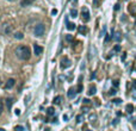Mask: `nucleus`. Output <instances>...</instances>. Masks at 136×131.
I'll list each match as a JSON object with an SVG mask.
<instances>
[{"mask_svg": "<svg viewBox=\"0 0 136 131\" xmlns=\"http://www.w3.org/2000/svg\"><path fill=\"white\" fill-rule=\"evenodd\" d=\"M16 56L19 60H22V61H26V60H29L30 58V56H31V53H30V49H29V46L26 45H19L17 46L16 49Z\"/></svg>", "mask_w": 136, "mask_h": 131, "instance_id": "1", "label": "nucleus"}, {"mask_svg": "<svg viewBox=\"0 0 136 131\" xmlns=\"http://www.w3.org/2000/svg\"><path fill=\"white\" fill-rule=\"evenodd\" d=\"M44 32H46V26H44L43 23L37 24L35 26V29H34V34H35L36 37H42L44 35Z\"/></svg>", "mask_w": 136, "mask_h": 131, "instance_id": "2", "label": "nucleus"}, {"mask_svg": "<svg viewBox=\"0 0 136 131\" xmlns=\"http://www.w3.org/2000/svg\"><path fill=\"white\" fill-rule=\"evenodd\" d=\"M12 30L13 29H12V26L10 24H3V26H1V34L3 35H6V36L10 35L12 32Z\"/></svg>", "mask_w": 136, "mask_h": 131, "instance_id": "3", "label": "nucleus"}, {"mask_svg": "<svg viewBox=\"0 0 136 131\" xmlns=\"http://www.w3.org/2000/svg\"><path fill=\"white\" fill-rule=\"evenodd\" d=\"M61 68L62 69H67V68H69L70 66H72V62H70V60L68 57H63L62 60H61Z\"/></svg>", "mask_w": 136, "mask_h": 131, "instance_id": "4", "label": "nucleus"}, {"mask_svg": "<svg viewBox=\"0 0 136 131\" xmlns=\"http://www.w3.org/2000/svg\"><path fill=\"white\" fill-rule=\"evenodd\" d=\"M81 15H82V22H88L89 20V11L87 7H84L81 11Z\"/></svg>", "mask_w": 136, "mask_h": 131, "instance_id": "5", "label": "nucleus"}, {"mask_svg": "<svg viewBox=\"0 0 136 131\" xmlns=\"http://www.w3.org/2000/svg\"><path fill=\"white\" fill-rule=\"evenodd\" d=\"M14 84H16V80L14 79H8L7 81H6V84H5V89H11L13 86H14Z\"/></svg>", "mask_w": 136, "mask_h": 131, "instance_id": "6", "label": "nucleus"}, {"mask_svg": "<svg viewBox=\"0 0 136 131\" xmlns=\"http://www.w3.org/2000/svg\"><path fill=\"white\" fill-rule=\"evenodd\" d=\"M34 53H35L36 56H39V55H42L43 48H42L41 45H38V44H35V45H34Z\"/></svg>", "mask_w": 136, "mask_h": 131, "instance_id": "7", "label": "nucleus"}, {"mask_svg": "<svg viewBox=\"0 0 136 131\" xmlns=\"http://www.w3.org/2000/svg\"><path fill=\"white\" fill-rule=\"evenodd\" d=\"M35 3V0H22V3H20V6H23V7H26V6H30L31 4Z\"/></svg>", "mask_w": 136, "mask_h": 131, "instance_id": "8", "label": "nucleus"}, {"mask_svg": "<svg viewBox=\"0 0 136 131\" xmlns=\"http://www.w3.org/2000/svg\"><path fill=\"white\" fill-rule=\"evenodd\" d=\"M5 104H6V107H7V110H11L12 105H13V99H12V98H7V99L5 100Z\"/></svg>", "mask_w": 136, "mask_h": 131, "instance_id": "9", "label": "nucleus"}, {"mask_svg": "<svg viewBox=\"0 0 136 131\" xmlns=\"http://www.w3.org/2000/svg\"><path fill=\"white\" fill-rule=\"evenodd\" d=\"M77 93H78V91H77L75 88H69V89H68V93H67V95L69 96V98H74Z\"/></svg>", "mask_w": 136, "mask_h": 131, "instance_id": "10", "label": "nucleus"}, {"mask_svg": "<svg viewBox=\"0 0 136 131\" xmlns=\"http://www.w3.org/2000/svg\"><path fill=\"white\" fill-rule=\"evenodd\" d=\"M134 110H135V107H134V105H131V104H128L125 106V111L128 112L129 114H131L132 112H134Z\"/></svg>", "mask_w": 136, "mask_h": 131, "instance_id": "11", "label": "nucleus"}, {"mask_svg": "<svg viewBox=\"0 0 136 131\" xmlns=\"http://www.w3.org/2000/svg\"><path fill=\"white\" fill-rule=\"evenodd\" d=\"M96 92H97V87H96L94 85H92L91 87H89V89H88V92L87 93H88V95H94Z\"/></svg>", "mask_w": 136, "mask_h": 131, "instance_id": "12", "label": "nucleus"}, {"mask_svg": "<svg viewBox=\"0 0 136 131\" xmlns=\"http://www.w3.org/2000/svg\"><path fill=\"white\" fill-rule=\"evenodd\" d=\"M75 27H77V25H75V24L74 23H67V29H68V30H75Z\"/></svg>", "mask_w": 136, "mask_h": 131, "instance_id": "13", "label": "nucleus"}, {"mask_svg": "<svg viewBox=\"0 0 136 131\" xmlns=\"http://www.w3.org/2000/svg\"><path fill=\"white\" fill-rule=\"evenodd\" d=\"M113 39H115L116 42H119L120 39H122V36H120L119 32H116V34L113 35Z\"/></svg>", "mask_w": 136, "mask_h": 131, "instance_id": "14", "label": "nucleus"}, {"mask_svg": "<svg viewBox=\"0 0 136 131\" xmlns=\"http://www.w3.org/2000/svg\"><path fill=\"white\" fill-rule=\"evenodd\" d=\"M129 11L131 12L132 14H136V5H134V4L130 5V6H129Z\"/></svg>", "mask_w": 136, "mask_h": 131, "instance_id": "15", "label": "nucleus"}, {"mask_svg": "<svg viewBox=\"0 0 136 131\" xmlns=\"http://www.w3.org/2000/svg\"><path fill=\"white\" fill-rule=\"evenodd\" d=\"M61 100H62V96L61 95H57V96H55L54 98V104H60L61 103Z\"/></svg>", "mask_w": 136, "mask_h": 131, "instance_id": "16", "label": "nucleus"}, {"mask_svg": "<svg viewBox=\"0 0 136 131\" xmlns=\"http://www.w3.org/2000/svg\"><path fill=\"white\" fill-rule=\"evenodd\" d=\"M14 38L16 39H23L24 35L22 34V32H16V34H14Z\"/></svg>", "mask_w": 136, "mask_h": 131, "instance_id": "17", "label": "nucleus"}, {"mask_svg": "<svg viewBox=\"0 0 136 131\" xmlns=\"http://www.w3.org/2000/svg\"><path fill=\"white\" fill-rule=\"evenodd\" d=\"M70 17H73V18L78 17V11H77L75 8H72V10H70Z\"/></svg>", "mask_w": 136, "mask_h": 131, "instance_id": "18", "label": "nucleus"}, {"mask_svg": "<svg viewBox=\"0 0 136 131\" xmlns=\"http://www.w3.org/2000/svg\"><path fill=\"white\" fill-rule=\"evenodd\" d=\"M47 114L48 116H53V114H54V107H48Z\"/></svg>", "mask_w": 136, "mask_h": 131, "instance_id": "19", "label": "nucleus"}, {"mask_svg": "<svg viewBox=\"0 0 136 131\" xmlns=\"http://www.w3.org/2000/svg\"><path fill=\"white\" fill-rule=\"evenodd\" d=\"M79 32H80V34H85V32H86V27L84 26V25H81V26L79 27Z\"/></svg>", "mask_w": 136, "mask_h": 131, "instance_id": "20", "label": "nucleus"}, {"mask_svg": "<svg viewBox=\"0 0 136 131\" xmlns=\"http://www.w3.org/2000/svg\"><path fill=\"white\" fill-rule=\"evenodd\" d=\"M73 39H74V37L72 35H67L66 36V41H67V42H72Z\"/></svg>", "mask_w": 136, "mask_h": 131, "instance_id": "21", "label": "nucleus"}, {"mask_svg": "<svg viewBox=\"0 0 136 131\" xmlns=\"http://www.w3.org/2000/svg\"><path fill=\"white\" fill-rule=\"evenodd\" d=\"M97 119V114H89V120L93 122V120Z\"/></svg>", "mask_w": 136, "mask_h": 131, "instance_id": "22", "label": "nucleus"}, {"mask_svg": "<svg viewBox=\"0 0 136 131\" xmlns=\"http://www.w3.org/2000/svg\"><path fill=\"white\" fill-rule=\"evenodd\" d=\"M3 111H4V104L0 101V116L3 114Z\"/></svg>", "mask_w": 136, "mask_h": 131, "instance_id": "23", "label": "nucleus"}, {"mask_svg": "<svg viewBox=\"0 0 136 131\" xmlns=\"http://www.w3.org/2000/svg\"><path fill=\"white\" fill-rule=\"evenodd\" d=\"M82 118H84V116H82V114H79V116L77 117V122H78V123H80V122L82 120Z\"/></svg>", "mask_w": 136, "mask_h": 131, "instance_id": "24", "label": "nucleus"}, {"mask_svg": "<svg viewBox=\"0 0 136 131\" xmlns=\"http://www.w3.org/2000/svg\"><path fill=\"white\" fill-rule=\"evenodd\" d=\"M109 94H110V95H115V94H116V89L111 88V89H110V92H109Z\"/></svg>", "mask_w": 136, "mask_h": 131, "instance_id": "25", "label": "nucleus"}, {"mask_svg": "<svg viewBox=\"0 0 136 131\" xmlns=\"http://www.w3.org/2000/svg\"><path fill=\"white\" fill-rule=\"evenodd\" d=\"M113 103H115V104H117V105H119L120 103H122V99H115V100H113Z\"/></svg>", "mask_w": 136, "mask_h": 131, "instance_id": "26", "label": "nucleus"}, {"mask_svg": "<svg viewBox=\"0 0 136 131\" xmlns=\"http://www.w3.org/2000/svg\"><path fill=\"white\" fill-rule=\"evenodd\" d=\"M51 14H53V15H56V14H57V10H56V8L51 10Z\"/></svg>", "mask_w": 136, "mask_h": 131, "instance_id": "27", "label": "nucleus"}, {"mask_svg": "<svg viewBox=\"0 0 136 131\" xmlns=\"http://www.w3.org/2000/svg\"><path fill=\"white\" fill-rule=\"evenodd\" d=\"M77 91H78V93L81 92V91H82V86H81V85H79V86H78V88H77Z\"/></svg>", "mask_w": 136, "mask_h": 131, "instance_id": "28", "label": "nucleus"}, {"mask_svg": "<svg viewBox=\"0 0 136 131\" xmlns=\"http://www.w3.org/2000/svg\"><path fill=\"white\" fill-rule=\"evenodd\" d=\"M113 50H115V51H119L120 50V46L119 45H116L115 48H113Z\"/></svg>", "mask_w": 136, "mask_h": 131, "instance_id": "29", "label": "nucleus"}, {"mask_svg": "<svg viewBox=\"0 0 136 131\" xmlns=\"http://www.w3.org/2000/svg\"><path fill=\"white\" fill-rule=\"evenodd\" d=\"M115 10H116V11H118V10H119V4H116V5H115Z\"/></svg>", "mask_w": 136, "mask_h": 131, "instance_id": "30", "label": "nucleus"}, {"mask_svg": "<svg viewBox=\"0 0 136 131\" xmlns=\"http://www.w3.org/2000/svg\"><path fill=\"white\" fill-rule=\"evenodd\" d=\"M16 130H18V131H23V126H17V127H16Z\"/></svg>", "mask_w": 136, "mask_h": 131, "instance_id": "31", "label": "nucleus"}, {"mask_svg": "<svg viewBox=\"0 0 136 131\" xmlns=\"http://www.w3.org/2000/svg\"><path fill=\"white\" fill-rule=\"evenodd\" d=\"M109 39H110V36H109V35H106V37H105V43L109 42Z\"/></svg>", "mask_w": 136, "mask_h": 131, "instance_id": "32", "label": "nucleus"}, {"mask_svg": "<svg viewBox=\"0 0 136 131\" xmlns=\"http://www.w3.org/2000/svg\"><path fill=\"white\" fill-rule=\"evenodd\" d=\"M14 113H16V116H19V114H20V111H19V110H16V111H14Z\"/></svg>", "mask_w": 136, "mask_h": 131, "instance_id": "33", "label": "nucleus"}, {"mask_svg": "<svg viewBox=\"0 0 136 131\" xmlns=\"http://www.w3.org/2000/svg\"><path fill=\"white\" fill-rule=\"evenodd\" d=\"M132 87H134V88L136 89V80H134V81H132Z\"/></svg>", "mask_w": 136, "mask_h": 131, "instance_id": "34", "label": "nucleus"}, {"mask_svg": "<svg viewBox=\"0 0 136 131\" xmlns=\"http://www.w3.org/2000/svg\"><path fill=\"white\" fill-rule=\"evenodd\" d=\"M117 123H118V119H115V120H113V122H112V124H113V125H116Z\"/></svg>", "mask_w": 136, "mask_h": 131, "instance_id": "35", "label": "nucleus"}, {"mask_svg": "<svg viewBox=\"0 0 136 131\" xmlns=\"http://www.w3.org/2000/svg\"><path fill=\"white\" fill-rule=\"evenodd\" d=\"M113 85L116 86V87H118V81H113Z\"/></svg>", "mask_w": 136, "mask_h": 131, "instance_id": "36", "label": "nucleus"}, {"mask_svg": "<svg viewBox=\"0 0 136 131\" xmlns=\"http://www.w3.org/2000/svg\"><path fill=\"white\" fill-rule=\"evenodd\" d=\"M84 103H85V104H88L89 100H88V99H84Z\"/></svg>", "mask_w": 136, "mask_h": 131, "instance_id": "37", "label": "nucleus"}, {"mask_svg": "<svg viewBox=\"0 0 136 131\" xmlns=\"http://www.w3.org/2000/svg\"><path fill=\"white\" fill-rule=\"evenodd\" d=\"M98 4V0H94V5H97Z\"/></svg>", "mask_w": 136, "mask_h": 131, "instance_id": "38", "label": "nucleus"}, {"mask_svg": "<svg viewBox=\"0 0 136 131\" xmlns=\"http://www.w3.org/2000/svg\"><path fill=\"white\" fill-rule=\"evenodd\" d=\"M134 126L136 127V119H135V122H134Z\"/></svg>", "mask_w": 136, "mask_h": 131, "instance_id": "39", "label": "nucleus"}, {"mask_svg": "<svg viewBox=\"0 0 136 131\" xmlns=\"http://www.w3.org/2000/svg\"><path fill=\"white\" fill-rule=\"evenodd\" d=\"M8 1H11V3H12V1H16V0H8Z\"/></svg>", "mask_w": 136, "mask_h": 131, "instance_id": "40", "label": "nucleus"}, {"mask_svg": "<svg viewBox=\"0 0 136 131\" xmlns=\"http://www.w3.org/2000/svg\"><path fill=\"white\" fill-rule=\"evenodd\" d=\"M0 131H4V129H0Z\"/></svg>", "mask_w": 136, "mask_h": 131, "instance_id": "41", "label": "nucleus"}, {"mask_svg": "<svg viewBox=\"0 0 136 131\" xmlns=\"http://www.w3.org/2000/svg\"><path fill=\"white\" fill-rule=\"evenodd\" d=\"M86 131H91V130H86Z\"/></svg>", "mask_w": 136, "mask_h": 131, "instance_id": "42", "label": "nucleus"}, {"mask_svg": "<svg viewBox=\"0 0 136 131\" xmlns=\"http://www.w3.org/2000/svg\"><path fill=\"white\" fill-rule=\"evenodd\" d=\"M135 70H136V67H135Z\"/></svg>", "mask_w": 136, "mask_h": 131, "instance_id": "43", "label": "nucleus"}, {"mask_svg": "<svg viewBox=\"0 0 136 131\" xmlns=\"http://www.w3.org/2000/svg\"><path fill=\"white\" fill-rule=\"evenodd\" d=\"M135 25H136V22H135Z\"/></svg>", "mask_w": 136, "mask_h": 131, "instance_id": "44", "label": "nucleus"}]
</instances>
